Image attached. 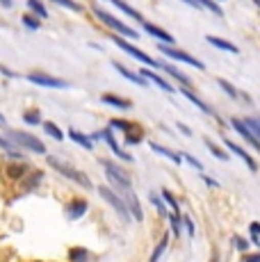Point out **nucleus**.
Returning a JSON list of instances; mask_svg holds the SVG:
<instances>
[{"label": "nucleus", "mask_w": 260, "mask_h": 262, "mask_svg": "<svg viewBox=\"0 0 260 262\" xmlns=\"http://www.w3.org/2000/svg\"><path fill=\"white\" fill-rule=\"evenodd\" d=\"M48 164H51V167L57 171L59 176H64V178H69V180H73V183L82 185V187L92 189V180H89V176H84L82 171H78L76 167H71L69 162H64V160H59V158H55V155H51V158H48Z\"/></svg>", "instance_id": "obj_1"}, {"label": "nucleus", "mask_w": 260, "mask_h": 262, "mask_svg": "<svg viewBox=\"0 0 260 262\" xmlns=\"http://www.w3.org/2000/svg\"><path fill=\"white\" fill-rule=\"evenodd\" d=\"M98 194H101V199H105L110 205L114 208V212H117L119 216H121L123 221H130V216H133V212H130V208H128V201H123L121 196L123 194H117L112 187H98Z\"/></svg>", "instance_id": "obj_2"}, {"label": "nucleus", "mask_w": 260, "mask_h": 262, "mask_svg": "<svg viewBox=\"0 0 260 262\" xmlns=\"http://www.w3.org/2000/svg\"><path fill=\"white\" fill-rule=\"evenodd\" d=\"M94 14H96V18H101V21L107 25V28H112L114 32H119V34H123V37H128V39H137L139 37V32L137 30H133V28H128L126 23H121L119 18H114L110 12H105V9L101 7H94Z\"/></svg>", "instance_id": "obj_3"}, {"label": "nucleus", "mask_w": 260, "mask_h": 262, "mask_svg": "<svg viewBox=\"0 0 260 262\" xmlns=\"http://www.w3.org/2000/svg\"><path fill=\"white\" fill-rule=\"evenodd\" d=\"M7 137L12 139V142L16 144V146H21V148L32 150V153H46V146H44L41 139H37L34 135L23 133V130H9Z\"/></svg>", "instance_id": "obj_4"}, {"label": "nucleus", "mask_w": 260, "mask_h": 262, "mask_svg": "<svg viewBox=\"0 0 260 262\" xmlns=\"http://www.w3.org/2000/svg\"><path fill=\"white\" fill-rule=\"evenodd\" d=\"M103 169H105V173H107V178L112 180V185L114 187H119V189H123V187H130V176L123 171L119 164H114V162H110V160H103Z\"/></svg>", "instance_id": "obj_5"}, {"label": "nucleus", "mask_w": 260, "mask_h": 262, "mask_svg": "<svg viewBox=\"0 0 260 262\" xmlns=\"http://www.w3.org/2000/svg\"><path fill=\"white\" fill-rule=\"evenodd\" d=\"M114 43H117V46L121 48V50H126L128 55H133L135 59H139V62H142V64H146V67H160V62H156V59H153L151 55L142 53V50H139V48H135L133 43H128L126 39H123V34H121V37H114Z\"/></svg>", "instance_id": "obj_6"}, {"label": "nucleus", "mask_w": 260, "mask_h": 262, "mask_svg": "<svg viewBox=\"0 0 260 262\" xmlns=\"http://www.w3.org/2000/svg\"><path fill=\"white\" fill-rule=\"evenodd\" d=\"M158 50H160L162 55H167V57L176 59V62H185V64H189V67H197V69H206V67H203V62H199L197 57H192V55L183 53V50H178V48H171V46H164V43H158Z\"/></svg>", "instance_id": "obj_7"}, {"label": "nucleus", "mask_w": 260, "mask_h": 262, "mask_svg": "<svg viewBox=\"0 0 260 262\" xmlns=\"http://www.w3.org/2000/svg\"><path fill=\"white\" fill-rule=\"evenodd\" d=\"M92 139H103V142L110 146V150H112L117 158L126 160V162H133V155H130V153H123L121 146L117 144V139H114V135H112V130H110V128H107V130H101V133H94Z\"/></svg>", "instance_id": "obj_8"}, {"label": "nucleus", "mask_w": 260, "mask_h": 262, "mask_svg": "<svg viewBox=\"0 0 260 262\" xmlns=\"http://www.w3.org/2000/svg\"><path fill=\"white\" fill-rule=\"evenodd\" d=\"M28 80L32 84H41V87H53V89H67L69 82L67 80H59V78H53V75H44V73H30Z\"/></svg>", "instance_id": "obj_9"}, {"label": "nucleus", "mask_w": 260, "mask_h": 262, "mask_svg": "<svg viewBox=\"0 0 260 262\" xmlns=\"http://www.w3.org/2000/svg\"><path fill=\"white\" fill-rule=\"evenodd\" d=\"M231 125H233V128H235V130H237V133H240V135H242V137H244V139H247V142H249V144H251V146H253V148H256V150H258V153H260V139L256 137V135H253V130H251V128H249V125H247V123H244V121H240V119H233V121H231Z\"/></svg>", "instance_id": "obj_10"}, {"label": "nucleus", "mask_w": 260, "mask_h": 262, "mask_svg": "<svg viewBox=\"0 0 260 262\" xmlns=\"http://www.w3.org/2000/svg\"><path fill=\"white\" fill-rule=\"evenodd\" d=\"M87 201H82V199H76V201H71V203L67 205V219L69 221H76L80 219L82 214H87Z\"/></svg>", "instance_id": "obj_11"}, {"label": "nucleus", "mask_w": 260, "mask_h": 262, "mask_svg": "<svg viewBox=\"0 0 260 262\" xmlns=\"http://www.w3.org/2000/svg\"><path fill=\"white\" fill-rule=\"evenodd\" d=\"M121 194H126V199H128V208H130V212H133V219L135 221H142L144 219V214H142V208H139V201H137V196L133 194V189L130 187H123V189H119Z\"/></svg>", "instance_id": "obj_12"}, {"label": "nucleus", "mask_w": 260, "mask_h": 262, "mask_svg": "<svg viewBox=\"0 0 260 262\" xmlns=\"http://www.w3.org/2000/svg\"><path fill=\"white\" fill-rule=\"evenodd\" d=\"M144 25V30H146L148 34H153L156 39H160V41H164V43H174V37L169 32H164L162 28H158V25H151V23H146V21H142Z\"/></svg>", "instance_id": "obj_13"}, {"label": "nucleus", "mask_w": 260, "mask_h": 262, "mask_svg": "<svg viewBox=\"0 0 260 262\" xmlns=\"http://www.w3.org/2000/svg\"><path fill=\"white\" fill-rule=\"evenodd\" d=\"M142 75H144V78H146V80H151V82H153V84H158V87H160V89H164V92H169V94H174V92H176V89H174V87H171V84H169V82H167V80H164V78H160V75H158V73L148 71V69H142Z\"/></svg>", "instance_id": "obj_14"}, {"label": "nucleus", "mask_w": 260, "mask_h": 262, "mask_svg": "<svg viewBox=\"0 0 260 262\" xmlns=\"http://www.w3.org/2000/svg\"><path fill=\"white\" fill-rule=\"evenodd\" d=\"M151 150H153V153H158V155H164V158L171 160L174 164H181V162H183V155H181V153H174V150L164 148V146H160V144H156V142H151Z\"/></svg>", "instance_id": "obj_15"}, {"label": "nucleus", "mask_w": 260, "mask_h": 262, "mask_svg": "<svg viewBox=\"0 0 260 262\" xmlns=\"http://www.w3.org/2000/svg\"><path fill=\"white\" fill-rule=\"evenodd\" d=\"M114 69H117V71L121 73L123 78H128L130 82H135V84H142V87H144V84H146V78H144L142 73H139V75H137V73H133V71H130V69L121 67V64H119V62H114Z\"/></svg>", "instance_id": "obj_16"}, {"label": "nucleus", "mask_w": 260, "mask_h": 262, "mask_svg": "<svg viewBox=\"0 0 260 262\" xmlns=\"http://www.w3.org/2000/svg\"><path fill=\"white\" fill-rule=\"evenodd\" d=\"M158 69H164V71H167L169 75H174V78H176L181 84H185V87H189V84H192V80H189L185 73L178 71L176 67H171V64H167V62H160V67H158Z\"/></svg>", "instance_id": "obj_17"}, {"label": "nucleus", "mask_w": 260, "mask_h": 262, "mask_svg": "<svg viewBox=\"0 0 260 262\" xmlns=\"http://www.w3.org/2000/svg\"><path fill=\"white\" fill-rule=\"evenodd\" d=\"M226 146H228V148L233 150L235 155H240V158H242L244 162H247V167H249V169H251V171H256V162H253V158H251V155L247 153V150H244V148H240L237 144H233L231 139H228V142H226Z\"/></svg>", "instance_id": "obj_18"}, {"label": "nucleus", "mask_w": 260, "mask_h": 262, "mask_svg": "<svg viewBox=\"0 0 260 262\" xmlns=\"http://www.w3.org/2000/svg\"><path fill=\"white\" fill-rule=\"evenodd\" d=\"M69 137H71L76 144L82 146V148H87V150H92V148H94V139H92V137H87V135H82V133H78V130L69 128Z\"/></svg>", "instance_id": "obj_19"}, {"label": "nucleus", "mask_w": 260, "mask_h": 262, "mask_svg": "<svg viewBox=\"0 0 260 262\" xmlns=\"http://www.w3.org/2000/svg\"><path fill=\"white\" fill-rule=\"evenodd\" d=\"M101 98H103V103L114 105V107H119V110H130V100H123V98H119V96H114V94H103Z\"/></svg>", "instance_id": "obj_20"}, {"label": "nucleus", "mask_w": 260, "mask_h": 262, "mask_svg": "<svg viewBox=\"0 0 260 262\" xmlns=\"http://www.w3.org/2000/svg\"><path fill=\"white\" fill-rule=\"evenodd\" d=\"M206 41L212 43V46H217V48H222V50H228V53H237V46H233L231 41H224V39H219V37H212V34H208Z\"/></svg>", "instance_id": "obj_21"}, {"label": "nucleus", "mask_w": 260, "mask_h": 262, "mask_svg": "<svg viewBox=\"0 0 260 262\" xmlns=\"http://www.w3.org/2000/svg\"><path fill=\"white\" fill-rule=\"evenodd\" d=\"M0 146H3V148L7 150V153L12 155V158H21V150H18L21 146H16L9 137H0Z\"/></svg>", "instance_id": "obj_22"}, {"label": "nucleus", "mask_w": 260, "mask_h": 262, "mask_svg": "<svg viewBox=\"0 0 260 262\" xmlns=\"http://www.w3.org/2000/svg\"><path fill=\"white\" fill-rule=\"evenodd\" d=\"M44 130H46V133L51 135L55 142H62V139H64V133L59 130V125H57V123H53V121H46V123H44Z\"/></svg>", "instance_id": "obj_23"}, {"label": "nucleus", "mask_w": 260, "mask_h": 262, "mask_svg": "<svg viewBox=\"0 0 260 262\" xmlns=\"http://www.w3.org/2000/svg\"><path fill=\"white\" fill-rule=\"evenodd\" d=\"M28 7H30V12L34 14V16H39V18H48V9L44 7L39 0H28Z\"/></svg>", "instance_id": "obj_24"}, {"label": "nucleus", "mask_w": 260, "mask_h": 262, "mask_svg": "<svg viewBox=\"0 0 260 262\" xmlns=\"http://www.w3.org/2000/svg\"><path fill=\"white\" fill-rule=\"evenodd\" d=\"M183 96H185V98L189 100V103H194V105H197V107L201 110V112H212V110H210V107H208L206 103H203L201 98H197V96H194L192 92H187V89H183Z\"/></svg>", "instance_id": "obj_25"}, {"label": "nucleus", "mask_w": 260, "mask_h": 262, "mask_svg": "<svg viewBox=\"0 0 260 262\" xmlns=\"http://www.w3.org/2000/svg\"><path fill=\"white\" fill-rule=\"evenodd\" d=\"M110 125H112V128L123 130V133H130V130H135V128H137V125H135V123H130V121H119V119L110 121Z\"/></svg>", "instance_id": "obj_26"}, {"label": "nucleus", "mask_w": 260, "mask_h": 262, "mask_svg": "<svg viewBox=\"0 0 260 262\" xmlns=\"http://www.w3.org/2000/svg\"><path fill=\"white\" fill-rule=\"evenodd\" d=\"M167 242H169V237H167V235H164L162 242H160V244L156 246V251H153V253H151V262L160 260V255H162V253H164V249H167Z\"/></svg>", "instance_id": "obj_27"}, {"label": "nucleus", "mask_w": 260, "mask_h": 262, "mask_svg": "<svg viewBox=\"0 0 260 262\" xmlns=\"http://www.w3.org/2000/svg\"><path fill=\"white\" fill-rule=\"evenodd\" d=\"M206 146H208V148H210V153H212V155H214V158H219V160H228V155H226V153H224V150H222V148H219V146H214L212 142H210V139H206Z\"/></svg>", "instance_id": "obj_28"}, {"label": "nucleus", "mask_w": 260, "mask_h": 262, "mask_svg": "<svg viewBox=\"0 0 260 262\" xmlns=\"http://www.w3.org/2000/svg\"><path fill=\"white\" fill-rule=\"evenodd\" d=\"M197 3L201 5V7L210 9V12H214L217 16H222V7H217V5H214V0H197Z\"/></svg>", "instance_id": "obj_29"}, {"label": "nucleus", "mask_w": 260, "mask_h": 262, "mask_svg": "<svg viewBox=\"0 0 260 262\" xmlns=\"http://www.w3.org/2000/svg\"><path fill=\"white\" fill-rule=\"evenodd\" d=\"M69 258L71 260H87L89 253H87V249H71L69 251Z\"/></svg>", "instance_id": "obj_30"}, {"label": "nucleus", "mask_w": 260, "mask_h": 262, "mask_svg": "<svg viewBox=\"0 0 260 262\" xmlns=\"http://www.w3.org/2000/svg\"><path fill=\"white\" fill-rule=\"evenodd\" d=\"M244 123H247L249 128L253 130V135H256V137L260 139V119H258V117H249L247 121H244Z\"/></svg>", "instance_id": "obj_31"}, {"label": "nucleus", "mask_w": 260, "mask_h": 262, "mask_svg": "<svg viewBox=\"0 0 260 262\" xmlns=\"http://www.w3.org/2000/svg\"><path fill=\"white\" fill-rule=\"evenodd\" d=\"M23 23H26V28H30V30H39V28H41V25H39V16H30V14L23 16Z\"/></svg>", "instance_id": "obj_32"}, {"label": "nucleus", "mask_w": 260, "mask_h": 262, "mask_svg": "<svg viewBox=\"0 0 260 262\" xmlns=\"http://www.w3.org/2000/svg\"><path fill=\"white\" fill-rule=\"evenodd\" d=\"M51 3H57V5H62V7H69V9H73V12H80V5L76 3V0H51Z\"/></svg>", "instance_id": "obj_33"}, {"label": "nucleus", "mask_w": 260, "mask_h": 262, "mask_svg": "<svg viewBox=\"0 0 260 262\" xmlns=\"http://www.w3.org/2000/svg\"><path fill=\"white\" fill-rule=\"evenodd\" d=\"M169 224H171L174 235H181V216H178V214H171V216H169Z\"/></svg>", "instance_id": "obj_34"}, {"label": "nucleus", "mask_w": 260, "mask_h": 262, "mask_svg": "<svg viewBox=\"0 0 260 262\" xmlns=\"http://www.w3.org/2000/svg\"><path fill=\"white\" fill-rule=\"evenodd\" d=\"M26 123H30V125H37V123H41V119H39V112L34 110V112H26Z\"/></svg>", "instance_id": "obj_35"}, {"label": "nucleus", "mask_w": 260, "mask_h": 262, "mask_svg": "<svg viewBox=\"0 0 260 262\" xmlns=\"http://www.w3.org/2000/svg\"><path fill=\"white\" fill-rule=\"evenodd\" d=\"M162 199L169 203V208H174V210H176V212H178V201L171 196V191H167V189H164V191H162Z\"/></svg>", "instance_id": "obj_36"}, {"label": "nucleus", "mask_w": 260, "mask_h": 262, "mask_svg": "<svg viewBox=\"0 0 260 262\" xmlns=\"http://www.w3.org/2000/svg\"><path fill=\"white\" fill-rule=\"evenodd\" d=\"M148 199H151V203L158 208V212H160V214H164V212H167V208H164V203H162V201H160V196H158V194H151V196H148Z\"/></svg>", "instance_id": "obj_37"}, {"label": "nucleus", "mask_w": 260, "mask_h": 262, "mask_svg": "<svg viewBox=\"0 0 260 262\" xmlns=\"http://www.w3.org/2000/svg\"><path fill=\"white\" fill-rule=\"evenodd\" d=\"M219 87H222L224 92H226L228 96H231V98H237V92H235V87H231V84H228L226 80H219Z\"/></svg>", "instance_id": "obj_38"}, {"label": "nucleus", "mask_w": 260, "mask_h": 262, "mask_svg": "<svg viewBox=\"0 0 260 262\" xmlns=\"http://www.w3.org/2000/svg\"><path fill=\"white\" fill-rule=\"evenodd\" d=\"M183 158H185V160H187V162H189V164H192V167H197L199 171H201V169H203V164H201V162H199V160H197V158H192V155H187V153H185V155H183Z\"/></svg>", "instance_id": "obj_39"}, {"label": "nucleus", "mask_w": 260, "mask_h": 262, "mask_svg": "<svg viewBox=\"0 0 260 262\" xmlns=\"http://www.w3.org/2000/svg\"><path fill=\"white\" fill-rule=\"evenodd\" d=\"M183 224H185V228H187V233L194 235V224H192V219H189V216H183Z\"/></svg>", "instance_id": "obj_40"}, {"label": "nucleus", "mask_w": 260, "mask_h": 262, "mask_svg": "<svg viewBox=\"0 0 260 262\" xmlns=\"http://www.w3.org/2000/svg\"><path fill=\"white\" fill-rule=\"evenodd\" d=\"M235 246H237V249H240V251H247L249 242H247V239H242V237H235Z\"/></svg>", "instance_id": "obj_41"}, {"label": "nucleus", "mask_w": 260, "mask_h": 262, "mask_svg": "<svg viewBox=\"0 0 260 262\" xmlns=\"http://www.w3.org/2000/svg\"><path fill=\"white\" fill-rule=\"evenodd\" d=\"M0 71H3L5 75H9V78H16V73H14L12 69H7V67H0Z\"/></svg>", "instance_id": "obj_42"}, {"label": "nucleus", "mask_w": 260, "mask_h": 262, "mask_svg": "<svg viewBox=\"0 0 260 262\" xmlns=\"http://www.w3.org/2000/svg\"><path fill=\"white\" fill-rule=\"evenodd\" d=\"M178 130H181V133H185V135H187V137H189V135H192V130H189L185 123H178Z\"/></svg>", "instance_id": "obj_43"}, {"label": "nucleus", "mask_w": 260, "mask_h": 262, "mask_svg": "<svg viewBox=\"0 0 260 262\" xmlns=\"http://www.w3.org/2000/svg\"><path fill=\"white\" fill-rule=\"evenodd\" d=\"M251 233L260 235V224H258V221H253V224H251Z\"/></svg>", "instance_id": "obj_44"}, {"label": "nucleus", "mask_w": 260, "mask_h": 262, "mask_svg": "<svg viewBox=\"0 0 260 262\" xmlns=\"http://www.w3.org/2000/svg\"><path fill=\"white\" fill-rule=\"evenodd\" d=\"M0 7L9 9V7H12V0H0Z\"/></svg>", "instance_id": "obj_45"}, {"label": "nucleus", "mask_w": 260, "mask_h": 262, "mask_svg": "<svg viewBox=\"0 0 260 262\" xmlns=\"http://www.w3.org/2000/svg\"><path fill=\"white\" fill-rule=\"evenodd\" d=\"M203 180H206V183L210 185V187H217V183H214V180H212V178H208V176H203Z\"/></svg>", "instance_id": "obj_46"}, {"label": "nucleus", "mask_w": 260, "mask_h": 262, "mask_svg": "<svg viewBox=\"0 0 260 262\" xmlns=\"http://www.w3.org/2000/svg\"><path fill=\"white\" fill-rule=\"evenodd\" d=\"M0 128H7V119H5L3 114H0Z\"/></svg>", "instance_id": "obj_47"}, {"label": "nucleus", "mask_w": 260, "mask_h": 262, "mask_svg": "<svg viewBox=\"0 0 260 262\" xmlns=\"http://www.w3.org/2000/svg\"><path fill=\"white\" fill-rule=\"evenodd\" d=\"M183 3H187V5H192V7H199V3H197V0H183Z\"/></svg>", "instance_id": "obj_48"}, {"label": "nucleus", "mask_w": 260, "mask_h": 262, "mask_svg": "<svg viewBox=\"0 0 260 262\" xmlns=\"http://www.w3.org/2000/svg\"><path fill=\"white\" fill-rule=\"evenodd\" d=\"M247 260H260V253H253V255H249Z\"/></svg>", "instance_id": "obj_49"}]
</instances>
